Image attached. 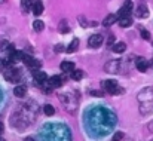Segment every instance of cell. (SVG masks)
<instances>
[{
    "mask_svg": "<svg viewBox=\"0 0 153 141\" xmlns=\"http://www.w3.org/2000/svg\"><path fill=\"white\" fill-rule=\"evenodd\" d=\"M113 39H114V36H110V37H108V43H110V45L113 43Z\"/></svg>",
    "mask_w": 153,
    "mask_h": 141,
    "instance_id": "obj_30",
    "label": "cell"
},
{
    "mask_svg": "<svg viewBox=\"0 0 153 141\" xmlns=\"http://www.w3.org/2000/svg\"><path fill=\"white\" fill-rule=\"evenodd\" d=\"M102 36L101 34H94V36H91L89 37V40H88V46L92 47V49H97V47H100L102 45Z\"/></svg>",
    "mask_w": 153,
    "mask_h": 141,
    "instance_id": "obj_5",
    "label": "cell"
},
{
    "mask_svg": "<svg viewBox=\"0 0 153 141\" xmlns=\"http://www.w3.org/2000/svg\"><path fill=\"white\" fill-rule=\"evenodd\" d=\"M33 79L37 82V85H43L48 80V74L40 70H33Z\"/></svg>",
    "mask_w": 153,
    "mask_h": 141,
    "instance_id": "obj_6",
    "label": "cell"
},
{
    "mask_svg": "<svg viewBox=\"0 0 153 141\" xmlns=\"http://www.w3.org/2000/svg\"><path fill=\"white\" fill-rule=\"evenodd\" d=\"M62 49H64L62 45H56V46H55V52H62Z\"/></svg>",
    "mask_w": 153,
    "mask_h": 141,
    "instance_id": "obj_28",
    "label": "cell"
},
{
    "mask_svg": "<svg viewBox=\"0 0 153 141\" xmlns=\"http://www.w3.org/2000/svg\"><path fill=\"white\" fill-rule=\"evenodd\" d=\"M111 50L116 52V53H122V52L126 50V43H123V42H117V43H114V45L111 46Z\"/></svg>",
    "mask_w": 153,
    "mask_h": 141,
    "instance_id": "obj_15",
    "label": "cell"
},
{
    "mask_svg": "<svg viewBox=\"0 0 153 141\" xmlns=\"http://www.w3.org/2000/svg\"><path fill=\"white\" fill-rule=\"evenodd\" d=\"M40 65H42V64H40V61H37V59H34V58H33V59H31V62H30L27 67H28V68H31V70H39V68H40Z\"/></svg>",
    "mask_w": 153,
    "mask_h": 141,
    "instance_id": "obj_21",
    "label": "cell"
},
{
    "mask_svg": "<svg viewBox=\"0 0 153 141\" xmlns=\"http://www.w3.org/2000/svg\"><path fill=\"white\" fill-rule=\"evenodd\" d=\"M79 43H80V42H79V39H73V40H71V43H70V45L67 46L65 52H68V53L74 52V50H76V49L79 47Z\"/></svg>",
    "mask_w": 153,
    "mask_h": 141,
    "instance_id": "obj_18",
    "label": "cell"
},
{
    "mask_svg": "<svg viewBox=\"0 0 153 141\" xmlns=\"http://www.w3.org/2000/svg\"><path fill=\"white\" fill-rule=\"evenodd\" d=\"M138 101L140 102H150L153 101V88L149 86V88H144L143 91H140L138 95H137Z\"/></svg>",
    "mask_w": 153,
    "mask_h": 141,
    "instance_id": "obj_3",
    "label": "cell"
},
{
    "mask_svg": "<svg viewBox=\"0 0 153 141\" xmlns=\"http://www.w3.org/2000/svg\"><path fill=\"white\" fill-rule=\"evenodd\" d=\"M119 67H120V61H119V59H114V61H108V62H105L104 70H105L107 73H110V74H114V73L119 71Z\"/></svg>",
    "mask_w": 153,
    "mask_h": 141,
    "instance_id": "obj_4",
    "label": "cell"
},
{
    "mask_svg": "<svg viewBox=\"0 0 153 141\" xmlns=\"http://www.w3.org/2000/svg\"><path fill=\"white\" fill-rule=\"evenodd\" d=\"M58 31H59V33H62V34H65V33H68V31H70L68 22H67L65 19H62V21L59 22V25H58Z\"/></svg>",
    "mask_w": 153,
    "mask_h": 141,
    "instance_id": "obj_17",
    "label": "cell"
},
{
    "mask_svg": "<svg viewBox=\"0 0 153 141\" xmlns=\"http://www.w3.org/2000/svg\"><path fill=\"white\" fill-rule=\"evenodd\" d=\"M43 113H45L46 116H52V114L55 113V108L52 107L51 104H46V105L43 107Z\"/></svg>",
    "mask_w": 153,
    "mask_h": 141,
    "instance_id": "obj_22",
    "label": "cell"
},
{
    "mask_svg": "<svg viewBox=\"0 0 153 141\" xmlns=\"http://www.w3.org/2000/svg\"><path fill=\"white\" fill-rule=\"evenodd\" d=\"M33 28H34V31L40 33V31H43V28H45V22L40 21V19H36V21L33 22Z\"/></svg>",
    "mask_w": 153,
    "mask_h": 141,
    "instance_id": "obj_19",
    "label": "cell"
},
{
    "mask_svg": "<svg viewBox=\"0 0 153 141\" xmlns=\"http://www.w3.org/2000/svg\"><path fill=\"white\" fill-rule=\"evenodd\" d=\"M3 131H4V126H3V123L0 122V135L3 134Z\"/></svg>",
    "mask_w": 153,
    "mask_h": 141,
    "instance_id": "obj_29",
    "label": "cell"
},
{
    "mask_svg": "<svg viewBox=\"0 0 153 141\" xmlns=\"http://www.w3.org/2000/svg\"><path fill=\"white\" fill-rule=\"evenodd\" d=\"M131 10H132V1H131V0H126V1L123 3V6L119 9L117 16H119V18L126 16V15H129V12H131Z\"/></svg>",
    "mask_w": 153,
    "mask_h": 141,
    "instance_id": "obj_7",
    "label": "cell"
},
{
    "mask_svg": "<svg viewBox=\"0 0 153 141\" xmlns=\"http://www.w3.org/2000/svg\"><path fill=\"white\" fill-rule=\"evenodd\" d=\"M91 95H92V96H102L104 92H102V91H91Z\"/></svg>",
    "mask_w": 153,
    "mask_h": 141,
    "instance_id": "obj_27",
    "label": "cell"
},
{
    "mask_svg": "<svg viewBox=\"0 0 153 141\" xmlns=\"http://www.w3.org/2000/svg\"><path fill=\"white\" fill-rule=\"evenodd\" d=\"M125 135H123V132L122 131H117V132H114V135H113V140H122Z\"/></svg>",
    "mask_w": 153,
    "mask_h": 141,
    "instance_id": "obj_26",
    "label": "cell"
},
{
    "mask_svg": "<svg viewBox=\"0 0 153 141\" xmlns=\"http://www.w3.org/2000/svg\"><path fill=\"white\" fill-rule=\"evenodd\" d=\"M4 79L9 80V82H15L16 83L21 79V70L19 68H13V67L7 68L6 73H4Z\"/></svg>",
    "mask_w": 153,
    "mask_h": 141,
    "instance_id": "obj_2",
    "label": "cell"
},
{
    "mask_svg": "<svg viewBox=\"0 0 153 141\" xmlns=\"http://www.w3.org/2000/svg\"><path fill=\"white\" fill-rule=\"evenodd\" d=\"M25 94H27V86H24V85L15 86V89H13V95H15V96L22 98V96H25Z\"/></svg>",
    "mask_w": 153,
    "mask_h": 141,
    "instance_id": "obj_12",
    "label": "cell"
},
{
    "mask_svg": "<svg viewBox=\"0 0 153 141\" xmlns=\"http://www.w3.org/2000/svg\"><path fill=\"white\" fill-rule=\"evenodd\" d=\"M135 15H137L138 18H147V16H149V9H147V6H146L144 3L138 4V7L135 9Z\"/></svg>",
    "mask_w": 153,
    "mask_h": 141,
    "instance_id": "obj_9",
    "label": "cell"
},
{
    "mask_svg": "<svg viewBox=\"0 0 153 141\" xmlns=\"http://www.w3.org/2000/svg\"><path fill=\"white\" fill-rule=\"evenodd\" d=\"M149 65H150V62L146 59V58H143V56H140V58H137L135 59V67L140 70V71H147V68H149Z\"/></svg>",
    "mask_w": 153,
    "mask_h": 141,
    "instance_id": "obj_8",
    "label": "cell"
},
{
    "mask_svg": "<svg viewBox=\"0 0 153 141\" xmlns=\"http://www.w3.org/2000/svg\"><path fill=\"white\" fill-rule=\"evenodd\" d=\"M101 86L108 92V94L114 95V94H120L122 92V89L119 88V85H117V82L116 80H113V79H108V80H102L101 82Z\"/></svg>",
    "mask_w": 153,
    "mask_h": 141,
    "instance_id": "obj_1",
    "label": "cell"
},
{
    "mask_svg": "<svg viewBox=\"0 0 153 141\" xmlns=\"http://www.w3.org/2000/svg\"><path fill=\"white\" fill-rule=\"evenodd\" d=\"M31 9H33V13H34L36 16H39V15H42V12H43V3H42V1H34L33 6H31Z\"/></svg>",
    "mask_w": 153,
    "mask_h": 141,
    "instance_id": "obj_13",
    "label": "cell"
},
{
    "mask_svg": "<svg viewBox=\"0 0 153 141\" xmlns=\"http://www.w3.org/2000/svg\"><path fill=\"white\" fill-rule=\"evenodd\" d=\"M1 3H4V0H0V4H1Z\"/></svg>",
    "mask_w": 153,
    "mask_h": 141,
    "instance_id": "obj_31",
    "label": "cell"
},
{
    "mask_svg": "<svg viewBox=\"0 0 153 141\" xmlns=\"http://www.w3.org/2000/svg\"><path fill=\"white\" fill-rule=\"evenodd\" d=\"M141 37H143L144 40H150V33H149L147 30L141 28Z\"/></svg>",
    "mask_w": 153,
    "mask_h": 141,
    "instance_id": "obj_25",
    "label": "cell"
},
{
    "mask_svg": "<svg viewBox=\"0 0 153 141\" xmlns=\"http://www.w3.org/2000/svg\"><path fill=\"white\" fill-rule=\"evenodd\" d=\"M48 83H49V86H51L52 89L59 88V86L62 85V77H59V76H52V77H48Z\"/></svg>",
    "mask_w": 153,
    "mask_h": 141,
    "instance_id": "obj_10",
    "label": "cell"
},
{
    "mask_svg": "<svg viewBox=\"0 0 153 141\" xmlns=\"http://www.w3.org/2000/svg\"><path fill=\"white\" fill-rule=\"evenodd\" d=\"M77 21L80 22V25H82L83 28H86V27H88V22H86V19L83 18V15H79V18H77Z\"/></svg>",
    "mask_w": 153,
    "mask_h": 141,
    "instance_id": "obj_24",
    "label": "cell"
},
{
    "mask_svg": "<svg viewBox=\"0 0 153 141\" xmlns=\"http://www.w3.org/2000/svg\"><path fill=\"white\" fill-rule=\"evenodd\" d=\"M33 6V0H22V9L24 12H28Z\"/></svg>",
    "mask_w": 153,
    "mask_h": 141,
    "instance_id": "obj_23",
    "label": "cell"
},
{
    "mask_svg": "<svg viewBox=\"0 0 153 141\" xmlns=\"http://www.w3.org/2000/svg\"><path fill=\"white\" fill-rule=\"evenodd\" d=\"M83 74H85V73H83L82 70H73V71H71V79L76 80V82H79V80L83 79Z\"/></svg>",
    "mask_w": 153,
    "mask_h": 141,
    "instance_id": "obj_20",
    "label": "cell"
},
{
    "mask_svg": "<svg viewBox=\"0 0 153 141\" xmlns=\"http://www.w3.org/2000/svg\"><path fill=\"white\" fill-rule=\"evenodd\" d=\"M61 70H62L64 73L73 71V70H74V62H71V61H62V62H61Z\"/></svg>",
    "mask_w": 153,
    "mask_h": 141,
    "instance_id": "obj_14",
    "label": "cell"
},
{
    "mask_svg": "<svg viewBox=\"0 0 153 141\" xmlns=\"http://www.w3.org/2000/svg\"><path fill=\"white\" fill-rule=\"evenodd\" d=\"M117 19H119L117 13H116V15H114V13H110V15H107V16L102 19V25H104V27H110V25H113Z\"/></svg>",
    "mask_w": 153,
    "mask_h": 141,
    "instance_id": "obj_11",
    "label": "cell"
},
{
    "mask_svg": "<svg viewBox=\"0 0 153 141\" xmlns=\"http://www.w3.org/2000/svg\"><path fill=\"white\" fill-rule=\"evenodd\" d=\"M131 24H132V18H131L129 15L119 18V25H120V27H129Z\"/></svg>",
    "mask_w": 153,
    "mask_h": 141,
    "instance_id": "obj_16",
    "label": "cell"
}]
</instances>
